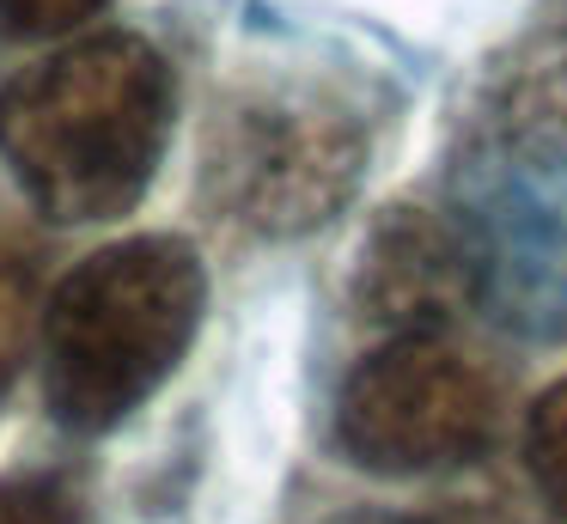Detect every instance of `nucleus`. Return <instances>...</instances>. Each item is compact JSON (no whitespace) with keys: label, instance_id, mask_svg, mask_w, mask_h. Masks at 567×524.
Listing matches in <instances>:
<instances>
[{"label":"nucleus","instance_id":"f257e3e1","mask_svg":"<svg viewBox=\"0 0 567 524\" xmlns=\"http://www.w3.org/2000/svg\"><path fill=\"white\" fill-rule=\"evenodd\" d=\"M177 85L141 37H86L0 92V153L55 219H116L147 195Z\"/></svg>","mask_w":567,"mask_h":524},{"label":"nucleus","instance_id":"f03ea898","mask_svg":"<svg viewBox=\"0 0 567 524\" xmlns=\"http://www.w3.org/2000/svg\"><path fill=\"white\" fill-rule=\"evenodd\" d=\"M208 275L184 238H128L86 256L43 311V397L74 433L135 414L196 341Z\"/></svg>","mask_w":567,"mask_h":524},{"label":"nucleus","instance_id":"7ed1b4c3","mask_svg":"<svg viewBox=\"0 0 567 524\" xmlns=\"http://www.w3.org/2000/svg\"><path fill=\"white\" fill-rule=\"evenodd\" d=\"M501 397L470 353L440 336H391L354 366L336 402V439L360 470L427 475L494 445Z\"/></svg>","mask_w":567,"mask_h":524},{"label":"nucleus","instance_id":"20e7f679","mask_svg":"<svg viewBox=\"0 0 567 524\" xmlns=\"http://www.w3.org/2000/svg\"><path fill=\"white\" fill-rule=\"evenodd\" d=\"M360 129L311 97H269L233 116L214 177L238 219L262 232H306L348 202L360 177Z\"/></svg>","mask_w":567,"mask_h":524},{"label":"nucleus","instance_id":"39448f33","mask_svg":"<svg viewBox=\"0 0 567 524\" xmlns=\"http://www.w3.org/2000/svg\"><path fill=\"white\" fill-rule=\"evenodd\" d=\"M470 280V256L445 238L433 219H391L372 238L367 268H360V311L372 323H391L396 336H433L445 305Z\"/></svg>","mask_w":567,"mask_h":524},{"label":"nucleus","instance_id":"423d86ee","mask_svg":"<svg viewBox=\"0 0 567 524\" xmlns=\"http://www.w3.org/2000/svg\"><path fill=\"white\" fill-rule=\"evenodd\" d=\"M525 458L530 475H537L543 500L567 518V378L555 390H543L537 409L525 421Z\"/></svg>","mask_w":567,"mask_h":524},{"label":"nucleus","instance_id":"0eeeda50","mask_svg":"<svg viewBox=\"0 0 567 524\" xmlns=\"http://www.w3.org/2000/svg\"><path fill=\"white\" fill-rule=\"evenodd\" d=\"M0 524H80V500L50 475L0 482Z\"/></svg>","mask_w":567,"mask_h":524},{"label":"nucleus","instance_id":"6e6552de","mask_svg":"<svg viewBox=\"0 0 567 524\" xmlns=\"http://www.w3.org/2000/svg\"><path fill=\"white\" fill-rule=\"evenodd\" d=\"M25 348H31V280L19 275V263L0 256V390L13 384Z\"/></svg>","mask_w":567,"mask_h":524},{"label":"nucleus","instance_id":"1a4fd4ad","mask_svg":"<svg viewBox=\"0 0 567 524\" xmlns=\"http://www.w3.org/2000/svg\"><path fill=\"white\" fill-rule=\"evenodd\" d=\"M104 0H0V31L13 37H55V31H74L99 12Z\"/></svg>","mask_w":567,"mask_h":524},{"label":"nucleus","instance_id":"9d476101","mask_svg":"<svg viewBox=\"0 0 567 524\" xmlns=\"http://www.w3.org/2000/svg\"><path fill=\"white\" fill-rule=\"evenodd\" d=\"M336 524H415V518H384V512H354V518H336Z\"/></svg>","mask_w":567,"mask_h":524}]
</instances>
